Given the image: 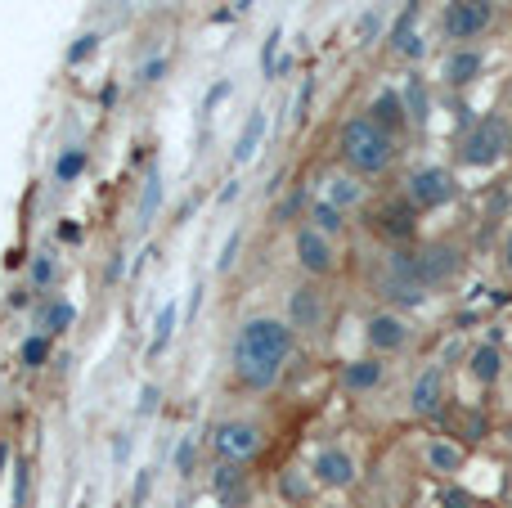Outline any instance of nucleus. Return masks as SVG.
Returning <instances> with one entry per match:
<instances>
[{"label":"nucleus","instance_id":"42","mask_svg":"<svg viewBox=\"0 0 512 508\" xmlns=\"http://www.w3.org/2000/svg\"><path fill=\"white\" fill-rule=\"evenodd\" d=\"M310 99H315V81H306V86H301V95H297V122H301V117H306Z\"/></svg>","mask_w":512,"mask_h":508},{"label":"nucleus","instance_id":"3","mask_svg":"<svg viewBox=\"0 0 512 508\" xmlns=\"http://www.w3.org/2000/svg\"><path fill=\"white\" fill-rule=\"evenodd\" d=\"M337 162L351 167L364 180H382L396 171L400 162V140L387 135L369 113H351L337 126Z\"/></svg>","mask_w":512,"mask_h":508},{"label":"nucleus","instance_id":"50","mask_svg":"<svg viewBox=\"0 0 512 508\" xmlns=\"http://www.w3.org/2000/svg\"><path fill=\"white\" fill-rule=\"evenodd\" d=\"M99 5H104V9H113V5H117V0H99Z\"/></svg>","mask_w":512,"mask_h":508},{"label":"nucleus","instance_id":"30","mask_svg":"<svg viewBox=\"0 0 512 508\" xmlns=\"http://www.w3.org/2000/svg\"><path fill=\"white\" fill-rule=\"evenodd\" d=\"M81 171H86V149L81 144H68V149L54 153V167H50L54 185H77Z\"/></svg>","mask_w":512,"mask_h":508},{"label":"nucleus","instance_id":"20","mask_svg":"<svg viewBox=\"0 0 512 508\" xmlns=\"http://www.w3.org/2000/svg\"><path fill=\"white\" fill-rule=\"evenodd\" d=\"M364 113H369L387 135H396V140H405V135L414 131V122H409V108H405V95H400V86H378Z\"/></svg>","mask_w":512,"mask_h":508},{"label":"nucleus","instance_id":"46","mask_svg":"<svg viewBox=\"0 0 512 508\" xmlns=\"http://www.w3.org/2000/svg\"><path fill=\"white\" fill-rule=\"evenodd\" d=\"M234 198H239V180H230V185H225V189H221V207H230V203H234Z\"/></svg>","mask_w":512,"mask_h":508},{"label":"nucleus","instance_id":"27","mask_svg":"<svg viewBox=\"0 0 512 508\" xmlns=\"http://www.w3.org/2000/svg\"><path fill=\"white\" fill-rule=\"evenodd\" d=\"M162 171L149 167V176H144V189H140V212H135V230H149L153 221H158V207H162Z\"/></svg>","mask_w":512,"mask_h":508},{"label":"nucleus","instance_id":"5","mask_svg":"<svg viewBox=\"0 0 512 508\" xmlns=\"http://www.w3.org/2000/svg\"><path fill=\"white\" fill-rule=\"evenodd\" d=\"M283 320L297 333V342H319L333 324V293L324 279H297L283 297Z\"/></svg>","mask_w":512,"mask_h":508},{"label":"nucleus","instance_id":"24","mask_svg":"<svg viewBox=\"0 0 512 508\" xmlns=\"http://www.w3.org/2000/svg\"><path fill=\"white\" fill-rule=\"evenodd\" d=\"M265 131H270V122H265V108H252V113L243 117V126H239V140H234V167H248L256 153H261Z\"/></svg>","mask_w":512,"mask_h":508},{"label":"nucleus","instance_id":"43","mask_svg":"<svg viewBox=\"0 0 512 508\" xmlns=\"http://www.w3.org/2000/svg\"><path fill=\"white\" fill-rule=\"evenodd\" d=\"M499 396H504V410H508V419H512V365H508L504 383H499Z\"/></svg>","mask_w":512,"mask_h":508},{"label":"nucleus","instance_id":"13","mask_svg":"<svg viewBox=\"0 0 512 508\" xmlns=\"http://www.w3.org/2000/svg\"><path fill=\"white\" fill-rule=\"evenodd\" d=\"M207 446H212V455L225 459V464H252V459L265 450V428L252 419V414H230V419L212 423Z\"/></svg>","mask_w":512,"mask_h":508},{"label":"nucleus","instance_id":"34","mask_svg":"<svg viewBox=\"0 0 512 508\" xmlns=\"http://www.w3.org/2000/svg\"><path fill=\"white\" fill-rule=\"evenodd\" d=\"M27 500H32V464L18 459L14 464V508H27Z\"/></svg>","mask_w":512,"mask_h":508},{"label":"nucleus","instance_id":"47","mask_svg":"<svg viewBox=\"0 0 512 508\" xmlns=\"http://www.w3.org/2000/svg\"><path fill=\"white\" fill-rule=\"evenodd\" d=\"M144 495H149V473H140V482H135V504H144Z\"/></svg>","mask_w":512,"mask_h":508},{"label":"nucleus","instance_id":"25","mask_svg":"<svg viewBox=\"0 0 512 508\" xmlns=\"http://www.w3.org/2000/svg\"><path fill=\"white\" fill-rule=\"evenodd\" d=\"M400 95H405V108H409V122H414V131H427V117H432V90H427V77L423 72H409L405 86H400Z\"/></svg>","mask_w":512,"mask_h":508},{"label":"nucleus","instance_id":"41","mask_svg":"<svg viewBox=\"0 0 512 508\" xmlns=\"http://www.w3.org/2000/svg\"><path fill=\"white\" fill-rule=\"evenodd\" d=\"M9 306H14V311H23V306H32V288H27V284H18L14 293H9Z\"/></svg>","mask_w":512,"mask_h":508},{"label":"nucleus","instance_id":"1","mask_svg":"<svg viewBox=\"0 0 512 508\" xmlns=\"http://www.w3.org/2000/svg\"><path fill=\"white\" fill-rule=\"evenodd\" d=\"M292 351H297V333L288 329V320L274 311H256L248 320H239L230 347V374L243 392H270L283 378Z\"/></svg>","mask_w":512,"mask_h":508},{"label":"nucleus","instance_id":"31","mask_svg":"<svg viewBox=\"0 0 512 508\" xmlns=\"http://www.w3.org/2000/svg\"><path fill=\"white\" fill-rule=\"evenodd\" d=\"M243 482H248V464H216L212 468V491L221 495V500H234V495L243 491Z\"/></svg>","mask_w":512,"mask_h":508},{"label":"nucleus","instance_id":"14","mask_svg":"<svg viewBox=\"0 0 512 508\" xmlns=\"http://www.w3.org/2000/svg\"><path fill=\"white\" fill-rule=\"evenodd\" d=\"M319 198L324 203H333L337 212H346V216H364V207L373 203V185L364 176H355L351 167H328V171H319Z\"/></svg>","mask_w":512,"mask_h":508},{"label":"nucleus","instance_id":"29","mask_svg":"<svg viewBox=\"0 0 512 508\" xmlns=\"http://www.w3.org/2000/svg\"><path fill=\"white\" fill-rule=\"evenodd\" d=\"M176 329H180V306H176V302H167L158 315H153V342H149V360H158L162 351L171 347V338H176Z\"/></svg>","mask_w":512,"mask_h":508},{"label":"nucleus","instance_id":"9","mask_svg":"<svg viewBox=\"0 0 512 508\" xmlns=\"http://www.w3.org/2000/svg\"><path fill=\"white\" fill-rule=\"evenodd\" d=\"M499 23V0H445L441 9V41L450 45H481Z\"/></svg>","mask_w":512,"mask_h":508},{"label":"nucleus","instance_id":"11","mask_svg":"<svg viewBox=\"0 0 512 508\" xmlns=\"http://www.w3.org/2000/svg\"><path fill=\"white\" fill-rule=\"evenodd\" d=\"M414 270L423 279L427 293H441V288L459 284L463 270H468V252L459 248L454 239H418L414 243Z\"/></svg>","mask_w":512,"mask_h":508},{"label":"nucleus","instance_id":"18","mask_svg":"<svg viewBox=\"0 0 512 508\" xmlns=\"http://www.w3.org/2000/svg\"><path fill=\"white\" fill-rule=\"evenodd\" d=\"M463 369H468V378L481 387V392H495V387L504 383V374H508V351L499 347L495 338H481V342H472L468 347Z\"/></svg>","mask_w":512,"mask_h":508},{"label":"nucleus","instance_id":"49","mask_svg":"<svg viewBox=\"0 0 512 508\" xmlns=\"http://www.w3.org/2000/svg\"><path fill=\"white\" fill-rule=\"evenodd\" d=\"M5 459H9V450H5V446H0V468H5Z\"/></svg>","mask_w":512,"mask_h":508},{"label":"nucleus","instance_id":"7","mask_svg":"<svg viewBox=\"0 0 512 508\" xmlns=\"http://www.w3.org/2000/svg\"><path fill=\"white\" fill-rule=\"evenodd\" d=\"M400 194H405V203L414 207L418 216H432V212H441V207H450L454 198L463 194V185H459V171L454 167H445V162H423V167L405 171Z\"/></svg>","mask_w":512,"mask_h":508},{"label":"nucleus","instance_id":"36","mask_svg":"<svg viewBox=\"0 0 512 508\" xmlns=\"http://www.w3.org/2000/svg\"><path fill=\"white\" fill-rule=\"evenodd\" d=\"M239 248H243V230H234L230 239H225V248H221V261H216V270H221V275H230V270H234V257H239Z\"/></svg>","mask_w":512,"mask_h":508},{"label":"nucleus","instance_id":"17","mask_svg":"<svg viewBox=\"0 0 512 508\" xmlns=\"http://www.w3.org/2000/svg\"><path fill=\"white\" fill-rule=\"evenodd\" d=\"M391 374H396V365L382 356H360V360H346L342 369H337V387H342L346 396H355V401H364V396H378L382 387L391 383Z\"/></svg>","mask_w":512,"mask_h":508},{"label":"nucleus","instance_id":"12","mask_svg":"<svg viewBox=\"0 0 512 508\" xmlns=\"http://www.w3.org/2000/svg\"><path fill=\"white\" fill-rule=\"evenodd\" d=\"M445 410H450V369H445V360H427L409 378L405 414L414 423H436V419H445Z\"/></svg>","mask_w":512,"mask_h":508},{"label":"nucleus","instance_id":"33","mask_svg":"<svg viewBox=\"0 0 512 508\" xmlns=\"http://www.w3.org/2000/svg\"><path fill=\"white\" fill-rule=\"evenodd\" d=\"M99 45H104V32H81L77 41L68 45V68H81L90 54H99Z\"/></svg>","mask_w":512,"mask_h":508},{"label":"nucleus","instance_id":"45","mask_svg":"<svg viewBox=\"0 0 512 508\" xmlns=\"http://www.w3.org/2000/svg\"><path fill=\"white\" fill-rule=\"evenodd\" d=\"M54 239H63V243H77V239H81V230H77V225H59V230H54Z\"/></svg>","mask_w":512,"mask_h":508},{"label":"nucleus","instance_id":"16","mask_svg":"<svg viewBox=\"0 0 512 508\" xmlns=\"http://www.w3.org/2000/svg\"><path fill=\"white\" fill-rule=\"evenodd\" d=\"M418 464H423L427 477H436V482H454V477L468 468V446L454 437H445V432H423L418 437Z\"/></svg>","mask_w":512,"mask_h":508},{"label":"nucleus","instance_id":"39","mask_svg":"<svg viewBox=\"0 0 512 508\" xmlns=\"http://www.w3.org/2000/svg\"><path fill=\"white\" fill-rule=\"evenodd\" d=\"M499 270L512 275V221L504 225V234H499Z\"/></svg>","mask_w":512,"mask_h":508},{"label":"nucleus","instance_id":"10","mask_svg":"<svg viewBox=\"0 0 512 508\" xmlns=\"http://www.w3.org/2000/svg\"><path fill=\"white\" fill-rule=\"evenodd\" d=\"M414 320H409V311H396V306H373L369 315H364V347H369V356H382V360H400L414 351Z\"/></svg>","mask_w":512,"mask_h":508},{"label":"nucleus","instance_id":"48","mask_svg":"<svg viewBox=\"0 0 512 508\" xmlns=\"http://www.w3.org/2000/svg\"><path fill=\"white\" fill-rule=\"evenodd\" d=\"M315 508H351L346 500H324V504H315Z\"/></svg>","mask_w":512,"mask_h":508},{"label":"nucleus","instance_id":"40","mask_svg":"<svg viewBox=\"0 0 512 508\" xmlns=\"http://www.w3.org/2000/svg\"><path fill=\"white\" fill-rule=\"evenodd\" d=\"M158 401H162V387H158V383H149V387L140 392V419H149V414L158 410Z\"/></svg>","mask_w":512,"mask_h":508},{"label":"nucleus","instance_id":"44","mask_svg":"<svg viewBox=\"0 0 512 508\" xmlns=\"http://www.w3.org/2000/svg\"><path fill=\"white\" fill-rule=\"evenodd\" d=\"M225 95H230V81H221V86H216V90H212V95H207V113H212V108H216V104H221V99H225Z\"/></svg>","mask_w":512,"mask_h":508},{"label":"nucleus","instance_id":"28","mask_svg":"<svg viewBox=\"0 0 512 508\" xmlns=\"http://www.w3.org/2000/svg\"><path fill=\"white\" fill-rule=\"evenodd\" d=\"M54 360V338H45V333H23V342H18V365L27 369V374H36V369H45Z\"/></svg>","mask_w":512,"mask_h":508},{"label":"nucleus","instance_id":"26","mask_svg":"<svg viewBox=\"0 0 512 508\" xmlns=\"http://www.w3.org/2000/svg\"><path fill=\"white\" fill-rule=\"evenodd\" d=\"M315 491H319V482L310 477V468H283V473H279V500H283V504L310 508Z\"/></svg>","mask_w":512,"mask_h":508},{"label":"nucleus","instance_id":"2","mask_svg":"<svg viewBox=\"0 0 512 508\" xmlns=\"http://www.w3.org/2000/svg\"><path fill=\"white\" fill-rule=\"evenodd\" d=\"M364 293L378 306H396V311H418V306L432 302V293L423 288L414 270V248H387V243H373L364 252Z\"/></svg>","mask_w":512,"mask_h":508},{"label":"nucleus","instance_id":"38","mask_svg":"<svg viewBox=\"0 0 512 508\" xmlns=\"http://www.w3.org/2000/svg\"><path fill=\"white\" fill-rule=\"evenodd\" d=\"M274 54H279V27L265 36V50H261V72H265V77H274V63H279Z\"/></svg>","mask_w":512,"mask_h":508},{"label":"nucleus","instance_id":"15","mask_svg":"<svg viewBox=\"0 0 512 508\" xmlns=\"http://www.w3.org/2000/svg\"><path fill=\"white\" fill-rule=\"evenodd\" d=\"M310 477L319 482V491H351L360 482V459L346 450V441H324L310 455Z\"/></svg>","mask_w":512,"mask_h":508},{"label":"nucleus","instance_id":"6","mask_svg":"<svg viewBox=\"0 0 512 508\" xmlns=\"http://www.w3.org/2000/svg\"><path fill=\"white\" fill-rule=\"evenodd\" d=\"M423 216L405 203V194H382L364 207V230H369L373 243H387V248H414L423 234H418Z\"/></svg>","mask_w":512,"mask_h":508},{"label":"nucleus","instance_id":"21","mask_svg":"<svg viewBox=\"0 0 512 508\" xmlns=\"http://www.w3.org/2000/svg\"><path fill=\"white\" fill-rule=\"evenodd\" d=\"M23 284L32 288V297H59V284H63V252L59 248H36L27 257V270H23Z\"/></svg>","mask_w":512,"mask_h":508},{"label":"nucleus","instance_id":"19","mask_svg":"<svg viewBox=\"0 0 512 508\" xmlns=\"http://www.w3.org/2000/svg\"><path fill=\"white\" fill-rule=\"evenodd\" d=\"M486 72V45H450L441 54V81L450 90H463Z\"/></svg>","mask_w":512,"mask_h":508},{"label":"nucleus","instance_id":"8","mask_svg":"<svg viewBox=\"0 0 512 508\" xmlns=\"http://www.w3.org/2000/svg\"><path fill=\"white\" fill-rule=\"evenodd\" d=\"M288 248H292V266L301 270V279H337L342 275V243L337 239H328V234H319L310 221H297L292 225V234H288Z\"/></svg>","mask_w":512,"mask_h":508},{"label":"nucleus","instance_id":"37","mask_svg":"<svg viewBox=\"0 0 512 508\" xmlns=\"http://www.w3.org/2000/svg\"><path fill=\"white\" fill-rule=\"evenodd\" d=\"M194 459H198V441L185 437V441H180V450H176V468L189 477V473H194Z\"/></svg>","mask_w":512,"mask_h":508},{"label":"nucleus","instance_id":"23","mask_svg":"<svg viewBox=\"0 0 512 508\" xmlns=\"http://www.w3.org/2000/svg\"><path fill=\"white\" fill-rule=\"evenodd\" d=\"M306 221L315 225L319 234H328V239H337V243H342V248H346V239H351V221H346V212H337V207H333V203H324V198H319V194L306 203Z\"/></svg>","mask_w":512,"mask_h":508},{"label":"nucleus","instance_id":"4","mask_svg":"<svg viewBox=\"0 0 512 508\" xmlns=\"http://www.w3.org/2000/svg\"><path fill=\"white\" fill-rule=\"evenodd\" d=\"M512 153V122L504 113H481L463 122L459 140H454V167L490 171Z\"/></svg>","mask_w":512,"mask_h":508},{"label":"nucleus","instance_id":"35","mask_svg":"<svg viewBox=\"0 0 512 508\" xmlns=\"http://www.w3.org/2000/svg\"><path fill=\"white\" fill-rule=\"evenodd\" d=\"M382 23H387V14H382V5H373V9H369V14H364V18H360V27H355V41H360V45H369V41H373V36H378V32H382Z\"/></svg>","mask_w":512,"mask_h":508},{"label":"nucleus","instance_id":"22","mask_svg":"<svg viewBox=\"0 0 512 508\" xmlns=\"http://www.w3.org/2000/svg\"><path fill=\"white\" fill-rule=\"evenodd\" d=\"M77 324V306L68 302V297H45L41 306H36V333H45V338H63V333Z\"/></svg>","mask_w":512,"mask_h":508},{"label":"nucleus","instance_id":"32","mask_svg":"<svg viewBox=\"0 0 512 508\" xmlns=\"http://www.w3.org/2000/svg\"><path fill=\"white\" fill-rule=\"evenodd\" d=\"M167 72H171V54H153V59H144L140 68H135L131 86H135V90H149V86H158Z\"/></svg>","mask_w":512,"mask_h":508}]
</instances>
